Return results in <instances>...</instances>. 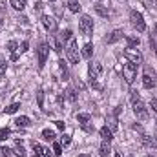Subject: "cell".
<instances>
[{"mask_svg": "<svg viewBox=\"0 0 157 157\" xmlns=\"http://www.w3.org/2000/svg\"><path fill=\"white\" fill-rule=\"evenodd\" d=\"M132 106H133V113L137 115V119H141V121L148 119V110H146L144 102L141 101V97L137 95V91H132Z\"/></svg>", "mask_w": 157, "mask_h": 157, "instance_id": "cell-1", "label": "cell"}, {"mask_svg": "<svg viewBox=\"0 0 157 157\" xmlns=\"http://www.w3.org/2000/svg\"><path fill=\"white\" fill-rule=\"evenodd\" d=\"M66 57H68V60L71 62V64H78V59H80V55H78V48H77V40L71 39L68 42V48H66Z\"/></svg>", "mask_w": 157, "mask_h": 157, "instance_id": "cell-2", "label": "cell"}, {"mask_svg": "<svg viewBox=\"0 0 157 157\" xmlns=\"http://www.w3.org/2000/svg\"><path fill=\"white\" fill-rule=\"evenodd\" d=\"M130 24L139 31V33H143L144 29H146V24H144V18H143V15L139 13V11H132L130 13Z\"/></svg>", "mask_w": 157, "mask_h": 157, "instance_id": "cell-3", "label": "cell"}, {"mask_svg": "<svg viewBox=\"0 0 157 157\" xmlns=\"http://www.w3.org/2000/svg\"><path fill=\"white\" fill-rule=\"evenodd\" d=\"M78 28H80V33H82V35L90 37V35L93 33V20H91V17L82 15L80 20H78Z\"/></svg>", "mask_w": 157, "mask_h": 157, "instance_id": "cell-4", "label": "cell"}, {"mask_svg": "<svg viewBox=\"0 0 157 157\" xmlns=\"http://www.w3.org/2000/svg\"><path fill=\"white\" fill-rule=\"evenodd\" d=\"M122 77H124V80H126L128 84H132V82L135 80V77H137V66L132 64V62L124 64V66H122Z\"/></svg>", "mask_w": 157, "mask_h": 157, "instance_id": "cell-5", "label": "cell"}, {"mask_svg": "<svg viewBox=\"0 0 157 157\" xmlns=\"http://www.w3.org/2000/svg\"><path fill=\"white\" fill-rule=\"evenodd\" d=\"M124 57H126L132 64H141V62H143V55H141V51L132 49V48H126V49H124Z\"/></svg>", "mask_w": 157, "mask_h": 157, "instance_id": "cell-6", "label": "cell"}, {"mask_svg": "<svg viewBox=\"0 0 157 157\" xmlns=\"http://www.w3.org/2000/svg\"><path fill=\"white\" fill-rule=\"evenodd\" d=\"M39 68L42 70L44 68V64H46V60H48V53H49V46H48V42H42L39 46Z\"/></svg>", "mask_w": 157, "mask_h": 157, "instance_id": "cell-7", "label": "cell"}, {"mask_svg": "<svg viewBox=\"0 0 157 157\" xmlns=\"http://www.w3.org/2000/svg\"><path fill=\"white\" fill-rule=\"evenodd\" d=\"M40 22H42V26L49 31V33H53V31H57V20L53 18V17H49V15H42V18H40Z\"/></svg>", "mask_w": 157, "mask_h": 157, "instance_id": "cell-8", "label": "cell"}, {"mask_svg": "<svg viewBox=\"0 0 157 157\" xmlns=\"http://www.w3.org/2000/svg\"><path fill=\"white\" fill-rule=\"evenodd\" d=\"M143 86L146 90H154L155 88V75H154V71H150V70L144 71V75H143Z\"/></svg>", "mask_w": 157, "mask_h": 157, "instance_id": "cell-9", "label": "cell"}, {"mask_svg": "<svg viewBox=\"0 0 157 157\" xmlns=\"http://www.w3.org/2000/svg\"><path fill=\"white\" fill-rule=\"evenodd\" d=\"M88 73H90V80H97L101 77V73H102V66L99 62H91L88 66Z\"/></svg>", "mask_w": 157, "mask_h": 157, "instance_id": "cell-10", "label": "cell"}, {"mask_svg": "<svg viewBox=\"0 0 157 157\" xmlns=\"http://www.w3.org/2000/svg\"><path fill=\"white\" fill-rule=\"evenodd\" d=\"M122 35H124V33H122V29H113V31L106 37V42H108V44H115L117 40L122 39Z\"/></svg>", "mask_w": 157, "mask_h": 157, "instance_id": "cell-11", "label": "cell"}, {"mask_svg": "<svg viewBox=\"0 0 157 157\" xmlns=\"http://www.w3.org/2000/svg\"><path fill=\"white\" fill-rule=\"evenodd\" d=\"M141 141H143V144H146L148 148H155L157 146V139L154 137V135H146V133H143Z\"/></svg>", "mask_w": 157, "mask_h": 157, "instance_id": "cell-12", "label": "cell"}, {"mask_svg": "<svg viewBox=\"0 0 157 157\" xmlns=\"http://www.w3.org/2000/svg\"><path fill=\"white\" fill-rule=\"evenodd\" d=\"M101 137H102V141L110 143V141L113 139V132H112L108 126H104V128H101Z\"/></svg>", "mask_w": 157, "mask_h": 157, "instance_id": "cell-13", "label": "cell"}, {"mask_svg": "<svg viewBox=\"0 0 157 157\" xmlns=\"http://www.w3.org/2000/svg\"><path fill=\"white\" fill-rule=\"evenodd\" d=\"M15 124H17L18 128H28V126L31 124V121H29V117H26V115H20V117L15 119Z\"/></svg>", "mask_w": 157, "mask_h": 157, "instance_id": "cell-14", "label": "cell"}, {"mask_svg": "<svg viewBox=\"0 0 157 157\" xmlns=\"http://www.w3.org/2000/svg\"><path fill=\"white\" fill-rule=\"evenodd\" d=\"M106 122H108L106 126H108V128H110L112 132H115V130H117V128H119V122H117V115H115V113H113V115H108V119H106Z\"/></svg>", "mask_w": 157, "mask_h": 157, "instance_id": "cell-15", "label": "cell"}, {"mask_svg": "<svg viewBox=\"0 0 157 157\" xmlns=\"http://www.w3.org/2000/svg\"><path fill=\"white\" fill-rule=\"evenodd\" d=\"M93 9H95V13H97L99 17H102V18H108V17H110L108 9H106L104 6H101V4H95V6H93Z\"/></svg>", "mask_w": 157, "mask_h": 157, "instance_id": "cell-16", "label": "cell"}, {"mask_svg": "<svg viewBox=\"0 0 157 157\" xmlns=\"http://www.w3.org/2000/svg\"><path fill=\"white\" fill-rule=\"evenodd\" d=\"M110 152H112L110 143H106V141H104V143L99 146V155H101V157H108V155H110Z\"/></svg>", "mask_w": 157, "mask_h": 157, "instance_id": "cell-17", "label": "cell"}, {"mask_svg": "<svg viewBox=\"0 0 157 157\" xmlns=\"http://www.w3.org/2000/svg\"><path fill=\"white\" fill-rule=\"evenodd\" d=\"M84 59H91V55H93V44H84V48H82V53H80Z\"/></svg>", "mask_w": 157, "mask_h": 157, "instance_id": "cell-18", "label": "cell"}, {"mask_svg": "<svg viewBox=\"0 0 157 157\" xmlns=\"http://www.w3.org/2000/svg\"><path fill=\"white\" fill-rule=\"evenodd\" d=\"M11 7L17 9V11H24L26 9V0H9Z\"/></svg>", "mask_w": 157, "mask_h": 157, "instance_id": "cell-19", "label": "cell"}, {"mask_svg": "<svg viewBox=\"0 0 157 157\" xmlns=\"http://www.w3.org/2000/svg\"><path fill=\"white\" fill-rule=\"evenodd\" d=\"M59 68H60V73H62V78L68 80L70 78V70H68V64L64 60H59Z\"/></svg>", "mask_w": 157, "mask_h": 157, "instance_id": "cell-20", "label": "cell"}, {"mask_svg": "<svg viewBox=\"0 0 157 157\" xmlns=\"http://www.w3.org/2000/svg\"><path fill=\"white\" fill-rule=\"evenodd\" d=\"M55 132L53 130H49V128H46V130H42V139L44 141H55Z\"/></svg>", "mask_w": 157, "mask_h": 157, "instance_id": "cell-21", "label": "cell"}, {"mask_svg": "<svg viewBox=\"0 0 157 157\" xmlns=\"http://www.w3.org/2000/svg\"><path fill=\"white\" fill-rule=\"evenodd\" d=\"M31 150H33V155L35 157H42V154H44V148L40 146L39 143H35V141L31 143Z\"/></svg>", "mask_w": 157, "mask_h": 157, "instance_id": "cell-22", "label": "cell"}, {"mask_svg": "<svg viewBox=\"0 0 157 157\" xmlns=\"http://www.w3.org/2000/svg\"><path fill=\"white\" fill-rule=\"evenodd\" d=\"M139 37H126V44H128V48H132V49H135L137 46H139Z\"/></svg>", "mask_w": 157, "mask_h": 157, "instance_id": "cell-23", "label": "cell"}, {"mask_svg": "<svg viewBox=\"0 0 157 157\" xmlns=\"http://www.w3.org/2000/svg\"><path fill=\"white\" fill-rule=\"evenodd\" d=\"M66 99H68L70 102H77V93H75L73 88H68V90H66Z\"/></svg>", "mask_w": 157, "mask_h": 157, "instance_id": "cell-24", "label": "cell"}, {"mask_svg": "<svg viewBox=\"0 0 157 157\" xmlns=\"http://www.w3.org/2000/svg\"><path fill=\"white\" fill-rule=\"evenodd\" d=\"M18 108H20V104H18V102H13V104H9V106L4 110V113H7V115H11V113H17V112H18Z\"/></svg>", "mask_w": 157, "mask_h": 157, "instance_id": "cell-25", "label": "cell"}, {"mask_svg": "<svg viewBox=\"0 0 157 157\" xmlns=\"http://www.w3.org/2000/svg\"><path fill=\"white\" fill-rule=\"evenodd\" d=\"M71 29H64V31H60V35H59V39L62 40V42H70L71 40Z\"/></svg>", "mask_w": 157, "mask_h": 157, "instance_id": "cell-26", "label": "cell"}, {"mask_svg": "<svg viewBox=\"0 0 157 157\" xmlns=\"http://www.w3.org/2000/svg\"><path fill=\"white\" fill-rule=\"evenodd\" d=\"M68 9H70L71 13H78V11H80V6H78L77 0H68Z\"/></svg>", "mask_w": 157, "mask_h": 157, "instance_id": "cell-27", "label": "cell"}, {"mask_svg": "<svg viewBox=\"0 0 157 157\" xmlns=\"http://www.w3.org/2000/svg\"><path fill=\"white\" fill-rule=\"evenodd\" d=\"M15 154L18 157H26V150L22 148V144H20V141H17V146H15Z\"/></svg>", "mask_w": 157, "mask_h": 157, "instance_id": "cell-28", "label": "cell"}, {"mask_svg": "<svg viewBox=\"0 0 157 157\" xmlns=\"http://www.w3.org/2000/svg\"><path fill=\"white\" fill-rule=\"evenodd\" d=\"M9 135H11L9 128H2V130H0V141H7V139H9Z\"/></svg>", "mask_w": 157, "mask_h": 157, "instance_id": "cell-29", "label": "cell"}, {"mask_svg": "<svg viewBox=\"0 0 157 157\" xmlns=\"http://www.w3.org/2000/svg\"><path fill=\"white\" fill-rule=\"evenodd\" d=\"M53 46H55V51H57V53L62 51V40L59 39V35L55 37V40H53Z\"/></svg>", "mask_w": 157, "mask_h": 157, "instance_id": "cell-30", "label": "cell"}, {"mask_svg": "<svg viewBox=\"0 0 157 157\" xmlns=\"http://www.w3.org/2000/svg\"><path fill=\"white\" fill-rule=\"evenodd\" d=\"M17 48H18V44H17L15 40H9V42H7V49H9V53H17V51H18Z\"/></svg>", "mask_w": 157, "mask_h": 157, "instance_id": "cell-31", "label": "cell"}, {"mask_svg": "<svg viewBox=\"0 0 157 157\" xmlns=\"http://www.w3.org/2000/svg\"><path fill=\"white\" fill-rule=\"evenodd\" d=\"M6 71H7V62H6V59H0V77H4Z\"/></svg>", "mask_w": 157, "mask_h": 157, "instance_id": "cell-32", "label": "cell"}, {"mask_svg": "<svg viewBox=\"0 0 157 157\" xmlns=\"http://www.w3.org/2000/svg\"><path fill=\"white\" fill-rule=\"evenodd\" d=\"M77 121L80 124H84V122H90V115L88 113H78L77 115Z\"/></svg>", "mask_w": 157, "mask_h": 157, "instance_id": "cell-33", "label": "cell"}, {"mask_svg": "<svg viewBox=\"0 0 157 157\" xmlns=\"http://www.w3.org/2000/svg\"><path fill=\"white\" fill-rule=\"evenodd\" d=\"M70 143H71V137L64 133V135L60 137V144H62V146H70Z\"/></svg>", "mask_w": 157, "mask_h": 157, "instance_id": "cell-34", "label": "cell"}, {"mask_svg": "<svg viewBox=\"0 0 157 157\" xmlns=\"http://www.w3.org/2000/svg\"><path fill=\"white\" fill-rule=\"evenodd\" d=\"M53 154L55 155H60L62 154V144L60 143H53Z\"/></svg>", "mask_w": 157, "mask_h": 157, "instance_id": "cell-35", "label": "cell"}, {"mask_svg": "<svg viewBox=\"0 0 157 157\" xmlns=\"http://www.w3.org/2000/svg\"><path fill=\"white\" fill-rule=\"evenodd\" d=\"M28 48H29V42H28V40H24V42L18 46V51H20V53H26V51H28Z\"/></svg>", "mask_w": 157, "mask_h": 157, "instance_id": "cell-36", "label": "cell"}, {"mask_svg": "<svg viewBox=\"0 0 157 157\" xmlns=\"http://www.w3.org/2000/svg\"><path fill=\"white\" fill-rule=\"evenodd\" d=\"M37 99H39V106L42 108V106H44V91H42V90H39V93H37Z\"/></svg>", "mask_w": 157, "mask_h": 157, "instance_id": "cell-37", "label": "cell"}, {"mask_svg": "<svg viewBox=\"0 0 157 157\" xmlns=\"http://www.w3.org/2000/svg\"><path fill=\"white\" fill-rule=\"evenodd\" d=\"M0 152H2V155H4V157H9L11 154H13V152H11L7 146H2V150H0Z\"/></svg>", "mask_w": 157, "mask_h": 157, "instance_id": "cell-38", "label": "cell"}, {"mask_svg": "<svg viewBox=\"0 0 157 157\" xmlns=\"http://www.w3.org/2000/svg\"><path fill=\"white\" fill-rule=\"evenodd\" d=\"M42 157H55V154H53V150L44 148V154H42Z\"/></svg>", "mask_w": 157, "mask_h": 157, "instance_id": "cell-39", "label": "cell"}, {"mask_svg": "<svg viewBox=\"0 0 157 157\" xmlns=\"http://www.w3.org/2000/svg\"><path fill=\"white\" fill-rule=\"evenodd\" d=\"M82 128H84V132H90V133L93 132V126H91V124H88V122H84V124H82Z\"/></svg>", "mask_w": 157, "mask_h": 157, "instance_id": "cell-40", "label": "cell"}, {"mask_svg": "<svg viewBox=\"0 0 157 157\" xmlns=\"http://www.w3.org/2000/svg\"><path fill=\"white\" fill-rule=\"evenodd\" d=\"M55 126H57L59 130H64V126H66V124H64V121H55Z\"/></svg>", "mask_w": 157, "mask_h": 157, "instance_id": "cell-41", "label": "cell"}, {"mask_svg": "<svg viewBox=\"0 0 157 157\" xmlns=\"http://www.w3.org/2000/svg\"><path fill=\"white\" fill-rule=\"evenodd\" d=\"M42 7H44V4H42V2H37V4H35V11H37V13L42 11Z\"/></svg>", "mask_w": 157, "mask_h": 157, "instance_id": "cell-42", "label": "cell"}, {"mask_svg": "<svg viewBox=\"0 0 157 157\" xmlns=\"http://www.w3.org/2000/svg\"><path fill=\"white\" fill-rule=\"evenodd\" d=\"M150 106H152L154 112H157V99H152V101H150Z\"/></svg>", "mask_w": 157, "mask_h": 157, "instance_id": "cell-43", "label": "cell"}, {"mask_svg": "<svg viewBox=\"0 0 157 157\" xmlns=\"http://www.w3.org/2000/svg\"><path fill=\"white\" fill-rule=\"evenodd\" d=\"M91 86H93V88H95V90H101V84H99V82H97V80H91Z\"/></svg>", "mask_w": 157, "mask_h": 157, "instance_id": "cell-44", "label": "cell"}, {"mask_svg": "<svg viewBox=\"0 0 157 157\" xmlns=\"http://www.w3.org/2000/svg\"><path fill=\"white\" fill-rule=\"evenodd\" d=\"M77 88H78V90H84V84H82L80 80H77Z\"/></svg>", "mask_w": 157, "mask_h": 157, "instance_id": "cell-45", "label": "cell"}, {"mask_svg": "<svg viewBox=\"0 0 157 157\" xmlns=\"http://www.w3.org/2000/svg\"><path fill=\"white\" fill-rule=\"evenodd\" d=\"M18 59V53H11V60H17Z\"/></svg>", "mask_w": 157, "mask_h": 157, "instance_id": "cell-46", "label": "cell"}, {"mask_svg": "<svg viewBox=\"0 0 157 157\" xmlns=\"http://www.w3.org/2000/svg\"><path fill=\"white\" fill-rule=\"evenodd\" d=\"M154 33H155V37H157V24H155V28H154Z\"/></svg>", "mask_w": 157, "mask_h": 157, "instance_id": "cell-47", "label": "cell"}, {"mask_svg": "<svg viewBox=\"0 0 157 157\" xmlns=\"http://www.w3.org/2000/svg\"><path fill=\"white\" fill-rule=\"evenodd\" d=\"M80 157H90V155H86V154H82V155H80Z\"/></svg>", "mask_w": 157, "mask_h": 157, "instance_id": "cell-48", "label": "cell"}, {"mask_svg": "<svg viewBox=\"0 0 157 157\" xmlns=\"http://www.w3.org/2000/svg\"><path fill=\"white\" fill-rule=\"evenodd\" d=\"M115 157H122V155H121V154H115Z\"/></svg>", "mask_w": 157, "mask_h": 157, "instance_id": "cell-49", "label": "cell"}, {"mask_svg": "<svg viewBox=\"0 0 157 157\" xmlns=\"http://www.w3.org/2000/svg\"><path fill=\"white\" fill-rule=\"evenodd\" d=\"M49 2H57V0H49Z\"/></svg>", "mask_w": 157, "mask_h": 157, "instance_id": "cell-50", "label": "cell"}, {"mask_svg": "<svg viewBox=\"0 0 157 157\" xmlns=\"http://www.w3.org/2000/svg\"><path fill=\"white\" fill-rule=\"evenodd\" d=\"M148 157H154V155H148Z\"/></svg>", "mask_w": 157, "mask_h": 157, "instance_id": "cell-51", "label": "cell"}]
</instances>
